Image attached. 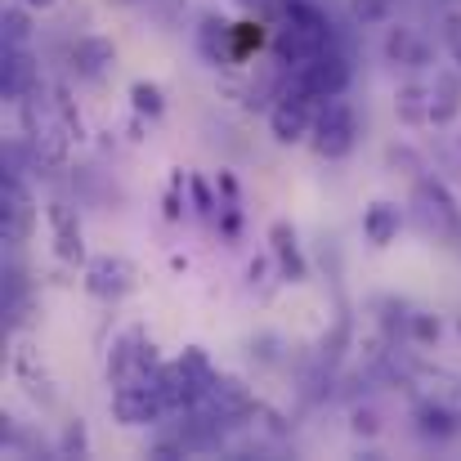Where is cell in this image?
<instances>
[{
  "label": "cell",
  "mask_w": 461,
  "mask_h": 461,
  "mask_svg": "<svg viewBox=\"0 0 461 461\" xmlns=\"http://www.w3.org/2000/svg\"><path fill=\"white\" fill-rule=\"evenodd\" d=\"M269 242H274V256H278V269H283V278H287V283H305V278H309V265H305V256H301L296 229H292L287 220H278V224L269 229Z\"/></svg>",
  "instance_id": "obj_12"
},
{
  "label": "cell",
  "mask_w": 461,
  "mask_h": 461,
  "mask_svg": "<svg viewBox=\"0 0 461 461\" xmlns=\"http://www.w3.org/2000/svg\"><path fill=\"white\" fill-rule=\"evenodd\" d=\"M444 36H448V54L461 63V14H453V18L444 23Z\"/></svg>",
  "instance_id": "obj_25"
},
{
  "label": "cell",
  "mask_w": 461,
  "mask_h": 461,
  "mask_svg": "<svg viewBox=\"0 0 461 461\" xmlns=\"http://www.w3.org/2000/svg\"><path fill=\"white\" fill-rule=\"evenodd\" d=\"M131 104H135V113H140V117H153V122L166 113L161 86H153V81H135V86H131Z\"/></svg>",
  "instance_id": "obj_19"
},
{
  "label": "cell",
  "mask_w": 461,
  "mask_h": 461,
  "mask_svg": "<svg viewBox=\"0 0 461 461\" xmlns=\"http://www.w3.org/2000/svg\"><path fill=\"white\" fill-rule=\"evenodd\" d=\"M417 430L426 435V439H453V435H461V417L453 412V408H444V403H421L417 408Z\"/></svg>",
  "instance_id": "obj_15"
},
{
  "label": "cell",
  "mask_w": 461,
  "mask_h": 461,
  "mask_svg": "<svg viewBox=\"0 0 461 461\" xmlns=\"http://www.w3.org/2000/svg\"><path fill=\"white\" fill-rule=\"evenodd\" d=\"M113 63H117V50H113V41H104V36H81V41L72 45V72L86 77V81L108 77Z\"/></svg>",
  "instance_id": "obj_10"
},
{
  "label": "cell",
  "mask_w": 461,
  "mask_h": 461,
  "mask_svg": "<svg viewBox=\"0 0 461 461\" xmlns=\"http://www.w3.org/2000/svg\"><path fill=\"white\" fill-rule=\"evenodd\" d=\"M32 86H36V63H32V54H27V45H5V59H0V90H5V99H23V95H32Z\"/></svg>",
  "instance_id": "obj_9"
},
{
  "label": "cell",
  "mask_w": 461,
  "mask_h": 461,
  "mask_svg": "<svg viewBox=\"0 0 461 461\" xmlns=\"http://www.w3.org/2000/svg\"><path fill=\"white\" fill-rule=\"evenodd\" d=\"M358 144V117L345 99H322V108L313 113V131H309V149L322 161H340L354 153Z\"/></svg>",
  "instance_id": "obj_2"
},
{
  "label": "cell",
  "mask_w": 461,
  "mask_h": 461,
  "mask_svg": "<svg viewBox=\"0 0 461 461\" xmlns=\"http://www.w3.org/2000/svg\"><path fill=\"white\" fill-rule=\"evenodd\" d=\"M349 77H354V68H349V59L336 50V45H327L322 54H313L305 68H296L292 72V86L296 90H305L309 99H340L345 95V86H349Z\"/></svg>",
  "instance_id": "obj_5"
},
{
  "label": "cell",
  "mask_w": 461,
  "mask_h": 461,
  "mask_svg": "<svg viewBox=\"0 0 461 461\" xmlns=\"http://www.w3.org/2000/svg\"><path fill=\"white\" fill-rule=\"evenodd\" d=\"M170 412L166 394H161V381L153 376H131V381H117L113 390V417L122 426H157L161 417Z\"/></svg>",
  "instance_id": "obj_3"
},
{
  "label": "cell",
  "mask_w": 461,
  "mask_h": 461,
  "mask_svg": "<svg viewBox=\"0 0 461 461\" xmlns=\"http://www.w3.org/2000/svg\"><path fill=\"white\" fill-rule=\"evenodd\" d=\"M412 215H417V224L430 238H457L461 233V206L439 179H417V188H412Z\"/></svg>",
  "instance_id": "obj_4"
},
{
  "label": "cell",
  "mask_w": 461,
  "mask_h": 461,
  "mask_svg": "<svg viewBox=\"0 0 461 461\" xmlns=\"http://www.w3.org/2000/svg\"><path fill=\"white\" fill-rule=\"evenodd\" d=\"M385 14H390L385 0H354V18H358V23H381Z\"/></svg>",
  "instance_id": "obj_22"
},
{
  "label": "cell",
  "mask_w": 461,
  "mask_h": 461,
  "mask_svg": "<svg viewBox=\"0 0 461 461\" xmlns=\"http://www.w3.org/2000/svg\"><path fill=\"white\" fill-rule=\"evenodd\" d=\"M18 5H27V9H54L59 0H18Z\"/></svg>",
  "instance_id": "obj_28"
},
{
  "label": "cell",
  "mask_w": 461,
  "mask_h": 461,
  "mask_svg": "<svg viewBox=\"0 0 461 461\" xmlns=\"http://www.w3.org/2000/svg\"><path fill=\"white\" fill-rule=\"evenodd\" d=\"M399 229H403V211H399L394 202H372V206L363 211V238H367L372 247H390V242L399 238Z\"/></svg>",
  "instance_id": "obj_13"
},
{
  "label": "cell",
  "mask_w": 461,
  "mask_h": 461,
  "mask_svg": "<svg viewBox=\"0 0 461 461\" xmlns=\"http://www.w3.org/2000/svg\"><path fill=\"white\" fill-rule=\"evenodd\" d=\"M394 113H399V122H408V126H426V122H430V86H417V81L399 86Z\"/></svg>",
  "instance_id": "obj_17"
},
{
  "label": "cell",
  "mask_w": 461,
  "mask_h": 461,
  "mask_svg": "<svg viewBox=\"0 0 461 461\" xmlns=\"http://www.w3.org/2000/svg\"><path fill=\"white\" fill-rule=\"evenodd\" d=\"M229 41H233V23H224V18H206V23H202V32H197V45H202V54H206L215 68L233 59Z\"/></svg>",
  "instance_id": "obj_18"
},
{
  "label": "cell",
  "mask_w": 461,
  "mask_h": 461,
  "mask_svg": "<svg viewBox=\"0 0 461 461\" xmlns=\"http://www.w3.org/2000/svg\"><path fill=\"white\" fill-rule=\"evenodd\" d=\"M188 188H193V206H197L202 215H211V211H215V202H211V188H206L197 175H188Z\"/></svg>",
  "instance_id": "obj_23"
},
{
  "label": "cell",
  "mask_w": 461,
  "mask_h": 461,
  "mask_svg": "<svg viewBox=\"0 0 461 461\" xmlns=\"http://www.w3.org/2000/svg\"><path fill=\"white\" fill-rule=\"evenodd\" d=\"M45 215H50V229H54V251H59V260L81 265V260H86V242H81V224H77V215H72L63 202H54Z\"/></svg>",
  "instance_id": "obj_11"
},
{
  "label": "cell",
  "mask_w": 461,
  "mask_h": 461,
  "mask_svg": "<svg viewBox=\"0 0 461 461\" xmlns=\"http://www.w3.org/2000/svg\"><path fill=\"white\" fill-rule=\"evenodd\" d=\"M327 45H331V27H327L322 9H313L305 0H292V5H287V18H283V27H278V36H274L278 63H283L287 72H296V68H305L313 54H322Z\"/></svg>",
  "instance_id": "obj_1"
},
{
  "label": "cell",
  "mask_w": 461,
  "mask_h": 461,
  "mask_svg": "<svg viewBox=\"0 0 461 461\" xmlns=\"http://www.w3.org/2000/svg\"><path fill=\"white\" fill-rule=\"evenodd\" d=\"M269 131H274L278 144H301V140H309V131H313V99H309L305 90L292 86V90L274 104Z\"/></svg>",
  "instance_id": "obj_7"
},
{
  "label": "cell",
  "mask_w": 461,
  "mask_h": 461,
  "mask_svg": "<svg viewBox=\"0 0 461 461\" xmlns=\"http://www.w3.org/2000/svg\"><path fill=\"white\" fill-rule=\"evenodd\" d=\"M36 224V206H32V193L18 175H5L0 179V238L9 247H18Z\"/></svg>",
  "instance_id": "obj_6"
},
{
  "label": "cell",
  "mask_w": 461,
  "mask_h": 461,
  "mask_svg": "<svg viewBox=\"0 0 461 461\" xmlns=\"http://www.w3.org/2000/svg\"><path fill=\"white\" fill-rule=\"evenodd\" d=\"M412 336H417V340H435V336H439V322H435L430 313H417V318H412Z\"/></svg>",
  "instance_id": "obj_24"
},
{
  "label": "cell",
  "mask_w": 461,
  "mask_h": 461,
  "mask_svg": "<svg viewBox=\"0 0 461 461\" xmlns=\"http://www.w3.org/2000/svg\"><path fill=\"white\" fill-rule=\"evenodd\" d=\"M385 54L403 68H426L430 63V45L421 36H412V27H394L390 41H385Z\"/></svg>",
  "instance_id": "obj_16"
},
{
  "label": "cell",
  "mask_w": 461,
  "mask_h": 461,
  "mask_svg": "<svg viewBox=\"0 0 461 461\" xmlns=\"http://www.w3.org/2000/svg\"><path fill=\"white\" fill-rule=\"evenodd\" d=\"M179 188H184V175H175L170 179V193H166V215L170 220H179Z\"/></svg>",
  "instance_id": "obj_26"
},
{
  "label": "cell",
  "mask_w": 461,
  "mask_h": 461,
  "mask_svg": "<svg viewBox=\"0 0 461 461\" xmlns=\"http://www.w3.org/2000/svg\"><path fill=\"white\" fill-rule=\"evenodd\" d=\"M376 412H354V435H376Z\"/></svg>",
  "instance_id": "obj_27"
},
{
  "label": "cell",
  "mask_w": 461,
  "mask_h": 461,
  "mask_svg": "<svg viewBox=\"0 0 461 461\" xmlns=\"http://www.w3.org/2000/svg\"><path fill=\"white\" fill-rule=\"evenodd\" d=\"M59 448H63V457H81V453L90 448V435H86V426H81V421H72V426L63 430V444H59Z\"/></svg>",
  "instance_id": "obj_21"
},
{
  "label": "cell",
  "mask_w": 461,
  "mask_h": 461,
  "mask_svg": "<svg viewBox=\"0 0 461 461\" xmlns=\"http://www.w3.org/2000/svg\"><path fill=\"white\" fill-rule=\"evenodd\" d=\"M457 113H461V77L457 72H439L435 86H430V122L448 126V122H457Z\"/></svg>",
  "instance_id": "obj_14"
},
{
  "label": "cell",
  "mask_w": 461,
  "mask_h": 461,
  "mask_svg": "<svg viewBox=\"0 0 461 461\" xmlns=\"http://www.w3.org/2000/svg\"><path fill=\"white\" fill-rule=\"evenodd\" d=\"M27 36H32L27 5H23V9H5V18H0V41H5V45H27Z\"/></svg>",
  "instance_id": "obj_20"
},
{
  "label": "cell",
  "mask_w": 461,
  "mask_h": 461,
  "mask_svg": "<svg viewBox=\"0 0 461 461\" xmlns=\"http://www.w3.org/2000/svg\"><path fill=\"white\" fill-rule=\"evenodd\" d=\"M135 287V265L126 256H99L86 265V292L99 301H117Z\"/></svg>",
  "instance_id": "obj_8"
}]
</instances>
